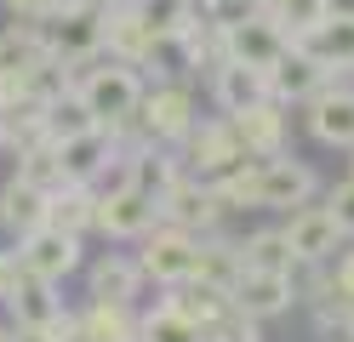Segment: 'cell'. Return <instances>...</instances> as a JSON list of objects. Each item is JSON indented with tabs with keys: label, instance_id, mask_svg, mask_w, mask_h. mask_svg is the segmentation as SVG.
<instances>
[{
	"label": "cell",
	"instance_id": "obj_29",
	"mask_svg": "<svg viewBox=\"0 0 354 342\" xmlns=\"http://www.w3.org/2000/svg\"><path fill=\"white\" fill-rule=\"evenodd\" d=\"M240 257H246V268H269V274H286L297 263L292 245H286V228H252V234H240Z\"/></svg>",
	"mask_w": 354,
	"mask_h": 342
},
{
	"label": "cell",
	"instance_id": "obj_34",
	"mask_svg": "<svg viewBox=\"0 0 354 342\" xmlns=\"http://www.w3.org/2000/svg\"><path fill=\"white\" fill-rule=\"evenodd\" d=\"M326 205H331V217L343 222V234L354 240V171H348L343 182H331V189H326Z\"/></svg>",
	"mask_w": 354,
	"mask_h": 342
},
{
	"label": "cell",
	"instance_id": "obj_31",
	"mask_svg": "<svg viewBox=\"0 0 354 342\" xmlns=\"http://www.w3.org/2000/svg\"><path fill=\"white\" fill-rule=\"evenodd\" d=\"M86 126H97V120H92V108L80 103L75 86H63L57 97H46V143H63V137H75Z\"/></svg>",
	"mask_w": 354,
	"mask_h": 342
},
{
	"label": "cell",
	"instance_id": "obj_13",
	"mask_svg": "<svg viewBox=\"0 0 354 342\" xmlns=\"http://www.w3.org/2000/svg\"><path fill=\"white\" fill-rule=\"evenodd\" d=\"M286 29L269 17V6H252L246 17H234V23H223V57H234V63H252V68H269L280 52H286Z\"/></svg>",
	"mask_w": 354,
	"mask_h": 342
},
{
	"label": "cell",
	"instance_id": "obj_42",
	"mask_svg": "<svg viewBox=\"0 0 354 342\" xmlns=\"http://www.w3.org/2000/svg\"><path fill=\"white\" fill-rule=\"evenodd\" d=\"M252 6H269V0H252Z\"/></svg>",
	"mask_w": 354,
	"mask_h": 342
},
{
	"label": "cell",
	"instance_id": "obj_15",
	"mask_svg": "<svg viewBox=\"0 0 354 342\" xmlns=\"http://www.w3.org/2000/svg\"><path fill=\"white\" fill-rule=\"evenodd\" d=\"M263 80H269V97H274V103L303 108V103L326 86V68H320V63H315V57H308L303 46L292 40V46H286V52H280L269 68H263Z\"/></svg>",
	"mask_w": 354,
	"mask_h": 342
},
{
	"label": "cell",
	"instance_id": "obj_41",
	"mask_svg": "<svg viewBox=\"0 0 354 342\" xmlns=\"http://www.w3.org/2000/svg\"><path fill=\"white\" fill-rule=\"evenodd\" d=\"M6 86H12V80H0V97H6Z\"/></svg>",
	"mask_w": 354,
	"mask_h": 342
},
{
	"label": "cell",
	"instance_id": "obj_5",
	"mask_svg": "<svg viewBox=\"0 0 354 342\" xmlns=\"http://www.w3.org/2000/svg\"><path fill=\"white\" fill-rule=\"evenodd\" d=\"M194 251H201V234H189V228H177V222H154L149 234L138 240V268H143V280L149 285H183L194 280Z\"/></svg>",
	"mask_w": 354,
	"mask_h": 342
},
{
	"label": "cell",
	"instance_id": "obj_36",
	"mask_svg": "<svg viewBox=\"0 0 354 342\" xmlns=\"http://www.w3.org/2000/svg\"><path fill=\"white\" fill-rule=\"evenodd\" d=\"M57 6H69V0H6L12 23H40V17H52Z\"/></svg>",
	"mask_w": 354,
	"mask_h": 342
},
{
	"label": "cell",
	"instance_id": "obj_10",
	"mask_svg": "<svg viewBox=\"0 0 354 342\" xmlns=\"http://www.w3.org/2000/svg\"><path fill=\"white\" fill-rule=\"evenodd\" d=\"M177 154H183V171L206 177V182H217L223 171H234L240 160H246V149H240V137L229 126V114H217V120H194L189 137L177 143Z\"/></svg>",
	"mask_w": 354,
	"mask_h": 342
},
{
	"label": "cell",
	"instance_id": "obj_11",
	"mask_svg": "<svg viewBox=\"0 0 354 342\" xmlns=\"http://www.w3.org/2000/svg\"><path fill=\"white\" fill-rule=\"evenodd\" d=\"M223 217H229L223 194H217L206 177H194V171H183L160 194V222H177V228H189V234H212V228H223Z\"/></svg>",
	"mask_w": 354,
	"mask_h": 342
},
{
	"label": "cell",
	"instance_id": "obj_8",
	"mask_svg": "<svg viewBox=\"0 0 354 342\" xmlns=\"http://www.w3.org/2000/svg\"><path fill=\"white\" fill-rule=\"evenodd\" d=\"M320 194V171L297 154H269L257 160V211H297Z\"/></svg>",
	"mask_w": 354,
	"mask_h": 342
},
{
	"label": "cell",
	"instance_id": "obj_1",
	"mask_svg": "<svg viewBox=\"0 0 354 342\" xmlns=\"http://www.w3.org/2000/svg\"><path fill=\"white\" fill-rule=\"evenodd\" d=\"M69 86L80 91V103L92 108V120L97 126H109V131H120V126H131V114H138V103H143V68L138 63H120V57H92L86 68H75L69 75Z\"/></svg>",
	"mask_w": 354,
	"mask_h": 342
},
{
	"label": "cell",
	"instance_id": "obj_39",
	"mask_svg": "<svg viewBox=\"0 0 354 342\" xmlns=\"http://www.w3.org/2000/svg\"><path fill=\"white\" fill-rule=\"evenodd\" d=\"M331 336H337V342H354V314H348V319H343V325L331 331Z\"/></svg>",
	"mask_w": 354,
	"mask_h": 342
},
{
	"label": "cell",
	"instance_id": "obj_21",
	"mask_svg": "<svg viewBox=\"0 0 354 342\" xmlns=\"http://www.w3.org/2000/svg\"><path fill=\"white\" fill-rule=\"evenodd\" d=\"M297 46L326 68V75H348V68H354V6H337L315 35L297 40Z\"/></svg>",
	"mask_w": 354,
	"mask_h": 342
},
{
	"label": "cell",
	"instance_id": "obj_22",
	"mask_svg": "<svg viewBox=\"0 0 354 342\" xmlns=\"http://www.w3.org/2000/svg\"><path fill=\"white\" fill-rule=\"evenodd\" d=\"M46 222L52 228H69V234H92V222H97V189L92 182H63V189L46 194Z\"/></svg>",
	"mask_w": 354,
	"mask_h": 342
},
{
	"label": "cell",
	"instance_id": "obj_32",
	"mask_svg": "<svg viewBox=\"0 0 354 342\" xmlns=\"http://www.w3.org/2000/svg\"><path fill=\"white\" fill-rule=\"evenodd\" d=\"M138 342H201V325L183 319L171 303H154L149 314H138Z\"/></svg>",
	"mask_w": 354,
	"mask_h": 342
},
{
	"label": "cell",
	"instance_id": "obj_18",
	"mask_svg": "<svg viewBox=\"0 0 354 342\" xmlns=\"http://www.w3.org/2000/svg\"><path fill=\"white\" fill-rule=\"evenodd\" d=\"M206 91H212L217 114H234V108H246V103H257V97H269V80H263V68H252V63L217 57V63L206 68Z\"/></svg>",
	"mask_w": 354,
	"mask_h": 342
},
{
	"label": "cell",
	"instance_id": "obj_9",
	"mask_svg": "<svg viewBox=\"0 0 354 342\" xmlns=\"http://www.w3.org/2000/svg\"><path fill=\"white\" fill-rule=\"evenodd\" d=\"M303 126L315 143L326 149H354V80L348 75H326V86L303 103Z\"/></svg>",
	"mask_w": 354,
	"mask_h": 342
},
{
	"label": "cell",
	"instance_id": "obj_7",
	"mask_svg": "<svg viewBox=\"0 0 354 342\" xmlns=\"http://www.w3.org/2000/svg\"><path fill=\"white\" fill-rule=\"evenodd\" d=\"M17 263L24 274H40V280L63 285L69 274L86 268V240L69 234V228H52V222H35L29 234H17Z\"/></svg>",
	"mask_w": 354,
	"mask_h": 342
},
{
	"label": "cell",
	"instance_id": "obj_30",
	"mask_svg": "<svg viewBox=\"0 0 354 342\" xmlns=\"http://www.w3.org/2000/svg\"><path fill=\"white\" fill-rule=\"evenodd\" d=\"M17 177H24V182H35V189H63V182H69V177H63V160H57V143H46V137H40V143H24V149H17Z\"/></svg>",
	"mask_w": 354,
	"mask_h": 342
},
{
	"label": "cell",
	"instance_id": "obj_43",
	"mask_svg": "<svg viewBox=\"0 0 354 342\" xmlns=\"http://www.w3.org/2000/svg\"><path fill=\"white\" fill-rule=\"evenodd\" d=\"M0 149H6V131H0Z\"/></svg>",
	"mask_w": 354,
	"mask_h": 342
},
{
	"label": "cell",
	"instance_id": "obj_12",
	"mask_svg": "<svg viewBox=\"0 0 354 342\" xmlns=\"http://www.w3.org/2000/svg\"><path fill=\"white\" fill-rule=\"evenodd\" d=\"M280 228H286V245H292V257H297V263H331V257L348 245L343 222L331 217V205H326V200H308V205H297V211H286Z\"/></svg>",
	"mask_w": 354,
	"mask_h": 342
},
{
	"label": "cell",
	"instance_id": "obj_38",
	"mask_svg": "<svg viewBox=\"0 0 354 342\" xmlns=\"http://www.w3.org/2000/svg\"><path fill=\"white\" fill-rule=\"evenodd\" d=\"M75 6H86V12H97V17H103V12H115V6H126V0H75Z\"/></svg>",
	"mask_w": 354,
	"mask_h": 342
},
{
	"label": "cell",
	"instance_id": "obj_24",
	"mask_svg": "<svg viewBox=\"0 0 354 342\" xmlns=\"http://www.w3.org/2000/svg\"><path fill=\"white\" fill-rule=\"evenodd\" d=\"M35 222H46V189H35L24 177H6L0 182V228L17 240V234H29Z\"/></svg>",
	"mask_w": 354,
	"mask_h": 342
},
{
	"label": "cell",
	"instance_id": "obj_19",
	"mask_svg": "<svg viewBox=\"0 0 354 342\" xmlns=\"http://www.w3.org/2000/svg\"><path fill=\"white\" fill-rule=\"evenodd\" d=\"M177 177H183V154H177L171 143H131L126 149V182L131 189H143V194L160 200Z\"/></svg>",
	"mask_w": 354,
	"mask_h": 342
},
{
	"label": "cell",
	"instance_id": "obj_14",
	"mask_svg": "<svg viewBox=\"0 0 354 342\" xmlns=\"http://www.w3.org/2000/svg\"><path fill=\"white\" fill-rule=\"evenodd\" d=\"M229 126H234V137H240V149H246V154L269 160V154H286V137H292V108L274 103V97H257V103H246V108H234Z\"/></svg>",
	"mask_w": 354,
	"mask_h": 342
},
{
	"label": "cell",
	"instance_id": "obj_40",
	"mask_svg": "<svg viewBox=\"0 0 354 342\" xmlns=\"http://www.w3.org/2000/svg\"><path fill=\"white\" fill-rule=\"evenodd\" d=\"M0 342H12V325H0Z\"/></svg>",
	"mask_w": 354,
	"mask_h": 342
},
{
	"label": "cell",
	"instance_id": "obj_37",
	"mask_svg": "<svg viewBox=\"0 0 354 342\" xmlns=\"http://www.w3.org/2000/svg\"><path fill=\"white\" fill-rule=\"evenodd\" d=\"M17 280H24V263H17V245H12V251H0V303L17 291Z\"/></svg>",
	"mask_w": 354,
	"mask_h": 342
},
{
	"label": "cell",
	"instance_id": "obj_3",
	"mask_svg": "<svg viewBox=\"0 0 354 342\" xmlns=\"http://www.w3.org/2000/svg\"><path fill=\"white\" fill-rule=\"evenodd\" d=\"M35 35H40V46H46V57L63 63L69 75L86 68L92 57H103V17L86 12V6H75V0H69V6H57L52 17H40Z\"/></svg>",
	"mask_w": 354,
	"mask_h": 342
},
{
	"label": "cell",
	"instance_id": "obj_35",
	"mask_svg": "<svg viewBox=\"0 0 354 342\" xmlns=\"http://www.w3.org/2000/svg\"><path fill=\"white\" fill-rule=\"evenodd\" d=\"M326 280H331V291H337V296H343V303L354 308V245H343V251H337V257H331V263H326Z\"/></svg>",
	"mask_w": 354,
	"mask_h": 342
},
{
	"label": "cell",
	"instance_id": "obj_33",
	"mask_svg": "<svg viewBox=\"0 0 354 342\" xmlns=\"http://www.w3.org/2000/svg\"><path fill=\"white\" fill-rule=\"evenodd\" d=\"M201 342H263V319H252V314H240L234 303L212 319V325L201 331Z\"/></svg>",
	"mask_w": 354,
	"mask_h": 342
},
{
	"label": "cell",
	"instance_id": "obj_23",
	"mask_svg": "<svg viewBox=\"0 0 354 342\" xmlns=\"http://www.w3.org/2000/svg\"><path fill=\"white\" fill-rule=\"evenodd\" d=\"M246 274V257H240V240H223L212 228L201 234V251H194V280H206L217 291H234V280Z\"/></svg>",
	"mask_w": 354,
	"mask_h": 342
},
{
	"label": "cell",
	"instance_id": "obj_25",
	"mask_svg": "<svg viewBox=\"0 0 354 342\" xmlns=\"http://www.w3.org/2000/svg\"><path fill=\"white\" fill-rule=\"evenodd\" d=\"M80 342H138V303H86Z\"/></svg>",
	"mask_w": 354,
	"mask_h": 342
},
{
	"label": "cell",
	"instance_id": "obj_6",
	"mask_svg": "<svg viewBox=\"0 0 354 342\" xmlns=\"http://www.w3.org/2000/svg\"><path fill=\"white\" fill-rule=\"evenodd\" d=\"M160 222V200L131 189V182H109V189H97V222L92 234L115 240V245H138L149 228Z\"/></svg>",
	"mask_w": 354,
	"mask_h": 342
},
{
	"label": "cell",
	"instance_id": "obj_17",
	"mask_svg": "<svg viewBox=\"0 0 354 342\" xmlns=\"http://www.w3.org/2000/svg\"><path fill=\"white\" fill-rule=\"evenodd\" d=\"M229 303L240 308V314H252V319H280V314H292L297 308V291H292V280L286 274H269V268H246L234 280V291H229Z\"/></svg>",
	"mask_w": 354,
	"mask_h": 342
},
{
	"label": "cell",
	"instance_id": "obj_28",
	"mask_svg": "<svg viewBox=\"0 0 354 342\" xmlns=\"http://www.w3.org/2000/svg\"><path fill=\"white\" fill-rule=\"evenodd\" d=\"M331 12H337V0H269V17L286 29V40H308Z\"/></svg>",
	"mask_w": 354,
	"mask_h": 342
},
{
	"label": "cell",
	"instance_id": "obj_4",
	"mask_svg": "<svg viewBox=\"0 0 354 342\" xmlns=\"http://www.w3.org/2000/svg\"><path fill=\"white\" fill-rule=\"evenodd\" d=\"M160 46H166V29L154 23L149 0H126V6L103 12V52L120 57V63H138L154 75V63H160Z\"/></svg>",
	"mask_w": 354,
	"mask_h": 342
},
{
	"label": "cell",
	"instance_id": "obj_20",
	"mask_svg": "<svg viewBox=\"0 0 354 342\" xmlns=\"http://www.w3.org/2000/svg\"><path fill=\"white\" fill-rule=\"evenodd\" d=\"M63 285H52V280H40V274H24V280H17V291L6 296V308L12 314V331H46L52 319L63 314V296H57Z\"/></svg>",
	"mask_w": 354,
	"mask_h": 342
},
{
	"label": "cell",
	"instance_id": "obj_26",
	"mask_svg": "<svg viewBox=\"0 0 354 342\" xmlns=\"http://www.w3.org/2000/svg\"><path fill=\"white\" fill-rule=\"evenodd\" d=\"M160 303H171L183 319H194V325L206 331L212 319L229 308V291H217V285H206V280H183V285H166V291H160Z\"/></svg>",
	"mask_w": 354,
	"mask_h": 342
},
{
	"label": "cell",
	"instance_id": "obj_16",
	"mask_svg": "<svg viewBox=\"0 0 354 342\" xmlns=\"http://www.w3.org/2000/svg\"><path fill=\"white\" fill-rule=\"evenodd\" d=\"M143 268L131 251H97L92 263H86V296L92 303H138L143 296Z\"/></svg>",
	"mask_w": 354,
	"mask_h": 342
},
{
	"label": "cell",
	"instance_id": "obj_27",
	"mask_svg": "<svg viewBox=\"0 0 354 342\" xmlns=\"http://www.w3.org/2000/svg\"><path fill=\"white\" fill-rule=\"evenodd\" d=\"M40 57H46V46H40L35 23H12V29L0 35V80H24Z\"/></svg>",
	"mask_w": 354,
	"mask_h": 342
},
{
	"label": "cell",
	"instance_id": "obj_2",
	"mask_svg": "<svg viewBox=\"0 0 354 342\" xmlns=\"http://www.w3.org/2000/svg\"><path fill=\"white\" fill-rule=\"evenodd\" d=\"M201 120V103H194V86L183 75H166V80H154L143 86V103L138 114H131V126H120V143H183L189 126Z\"/></svg>",
	"mask_w": 354,
	"mask_h": 342
}]
</instances>
